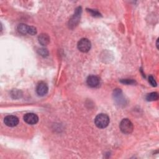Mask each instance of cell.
I'll return each instance as SVG.
<instances>
[{
    "label": "cell",
    "mask_w": 159,
    "mask_h": 159,
    "mask_svg": "<svg viewBox=\"0 0 159 159\" xmlns=\"http://www.w3.org/2000/svg\"><path fill=\"white\" fill-rule=\"evenodd\" d=\"M94 123L99 128H105L110 123V118L105 114H99L95 118Z\"/></svg>",
    "instance_id": "obj_1"
},
{
    "label": "cell",
    "mask_w": 159,
    "mask_h": 159,
    "mask_svg": "<svg viewBox=\"0 0 159 159\" xmlns=\"http://www.w3.org/2000/svg\"><path fill=\"white\" fill-rule=\"evenodd\" d=\"M99 78L94 75L89 76L86 80L88 85L91 88L97 87L99 85Z\"/></svg>",
    "instance_id": "obj_8"
},
{
    "label": "cell",
    "mask_w": 159,
    "mask_h": 159,
    "mask_svg": "<svg viewBox=\"0 0 159 159\" xmlns=\"http://www.w3.org/2000/svg\"><path fill=\"white\" fill-rule=\"evenodd\" d=\"M158 99V94L157 92H152L148 94L146 97V99L148 101H154Z\"/></svg>",
    "instance_id": "obj_11"
},
{
    "label": "cell",
    "mask_w": 159,
    "mask_h": 159,
    "mask_svg": "<svg viewBox=\"0 0 159 159\" xmlns=\"http://www.w3.org/2000/svg\"><path fill=\"white\" fill-rule=\"evenodd\" d=\"M119 127L121 132L126 134H129L132 132L134 129L132 123L128 119H123L120 123Z\"/></svg>",
    "instance_id": "obj_2"
},
{
    "label": "cell",
    "mask_w": 159,
    "mask_h": 159,
    "mask_svg": "<svg viewBox=\"0 0 159 159\" xmlns=\"http://www.w3.org/2000/svg\"><path fill=\"white\" fill-rule=\"evenodd\" d=\"M121 82L123 83L124 84L126 85H132L134 84L135 83V81H134L132 80H128V79H126V80H121Z\"/></svg>",
    "instance_id": "obj_16"
},
{
    "label": "cell",
    "mask_w": 159,
    "mask_h": 159,
    "mask_svg": "<svg viewBox=\"0 0 159 159\" xmlns=\"http://www.w3.org/2000/svg\"><path fill=\"white\" fill-rule=\"evenodd\" d=\"M48 86L44 82H40L36 88V92L39 96H44L48 92Z\"/></svg>",
    "instance_id": "obj_7"
},
{
    "label": "cell",
    "mask_w": 159,
    "mask_h": 159,
    "mask_svg": "<svg viewBox=\"0 0 159 159\" xmlns=\"http://www.w3.org/2000/svg\"><path fill=\"white\" fill-rule=\"evenodd\" d=\"M4 124L9 127L16 126L19 123V119L15 116H8L4 119Z\"/></svg>",
    "instance_id": "obj_6"
},
{
    "label": "cell",
    "mask_w": 159,
    "mask_h": 159,
    "mask_svg": "<svg viewBox=\"0 0 159 159\" xmlns=\"http://www.w3.org/2000/svg\"><path fill=\"white\" fill-rule=\"evenodd\" d=\"M91 46V42L86 38L81 39L78 43V49L80 51L86 53L90 50Z\"/></svg>",
    "instance_id": "obj_3"
},
{
    "label": "cell",
    "mask_w": 159,
    "mask_h": 159,
    "mask_svg": "<svg viewBox=\"0 0 159 159\" xmlns=\"http://www.w3.org/2000/svg\"><path fill=\"white\" fill-rule=\"evenodd\" d=\"M28 34L31 35V36H34L37 34V29L36 28L33 26H29V31H28Z\"/></svg>",
    "instance_id": "obj_13"
},
{
    "label": "cell",
    "mask_w": 159,
    "mask_h": 159,
    "mask_svg": "<svg viewBox=\"0 0 159 159\" xmlns=\"http://www.w3.org/2000/svg\"><path fill=\"white\" fill-rule=\"evenodd\" d=\"M158 39H157V44H157V49H158Z\"/></svg>",
    "instance_id": "obj_17"
},
{
    "label": "cell",
    "mask_w": 159,
    "mask_h": 159,
    "mask_svg": "<svg viewBox=\"0 0 159 159\" xmlns=\"http://www.w3.org/2000/svg\"><path fill=\"white\" fill-rule=\"evenodd\" d=\"M24 121L29 124H36L39 121V118L34 113H27L24 116Z\"/></svg>",
    "instance_id": "obj_4"
},
{
    "label": "cell",
    "mask_w": 159,
    "mask_h": 159,
    "mask_svg": "<svg viewBox=\"0 0 159 159\" xmlns=\"http://www.w3.org/2000/svg\"><path fill=\"white\" fill-rule=\"evenodd\" d=\"M38 52H39V54L42 56V57H47L49 55V52L48 50L46 49H40L39 50H38Z\"/></svg>",
    "instance_id": "obj_12"
},
{
    "label": "cell",
    "mask_w": 159,
    "mask_h": 159,
    "mask_svg": "<svg viewBox=\"0 0 159 159\" xmlns=\"http://www.w3.org/2000/svg\"><path fill=\"white\" fill-rule=\"evenodd\" d=\"M88 11L89 12H90L91 15L93 16H94V17H99L101 16V14L99 13V12H98L97 11H94L93 9H88Z\"/></svg>",
    "instance_id": "obj_15"
},
{
    "label": "cell",
    "mask_w": 159,
    "mask_h": 159,
    "mask_svg": "<svg viewBox=\"0 0 159 159\" xmlns=\"http://www.w3.org/2000/svg\"><path fill=\"white\" fill-rule=\"evenodd\" d=\"M29 26H27L26 24H20L17 26V30L19 31V33H20L22 34H28L29 31Z\"/></svg>",
    "instance_id": "obj_10"
},
{
    "label": "cell",
    "mask_w": 159,
    "mask_h": 159,
    "mask_svg": "<svg viewBox=\"0 0 159 159\" xmlns=\"http://www.w3.org/2000/svg\"><path fill=\"white\" fill-rule=\"evenodd\" d=\"M81 13V8L78 7L77 9H76L75 13L73 17L71 19L69 23V26H73V28L75 27L78 24L79 22V20L80 18V15Z\"/></svg>",
    "instance_id": "obj_5"
},
{
    "label": "cell",
    "mask_w": 159,
    "mask_h": 159,
    "mask_svg": "<svg viewBox=\"0 0 159 159\" xmlns=\"http://www.w3.org/2000/svg\"><path fill=\"white\" fill-rule=\"evenodd\" d=\"M149 82L150 83V84L152 86H157V82L155 80L154 78L152 77V76H149Z\"/></svg>",
    "instance_id": "obj_14"
},
{
    "label": "cell",
    "mask_w": 159,
    "mask_h": 159,
    "mask_svg": "<svg viewBox=\"0 0 159 159\" xmlns=\"http://www.w3.org/2000/svg\"><path fill=\"white\" fill-rule=\"evenodd\" d=\"M38 39L39 43L42 46H47L50 42V37L46 34H41L38 37Z\"/></svg>",
    "instance_id": "obj_9"
}]
</instances>
